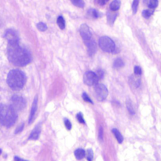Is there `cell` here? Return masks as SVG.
Masks as SVG:
<instances>
[{"label":"cell","mask_w":161,"mask_h":161,"mask_svg":"<svg viewBox=\"0 0 161 161\" xmlns=\"http://www.w3.org/2000/svg\"><path fill=\"white\" fill-rule=\"evenodd\" d=\"M40 127H37L32 130L29 136V140H37L39 138V135H40Z\"/></svg>","instance_id":"11"},{"label":"cell","mask_w":161,"mask_h":161,"mask_svg":"<svg viewBox=\"0 0 161 161\" xmlns=\"http://www.w3.org/2000/svg\"><path fill=\"white\" fill-rule=\"evenodd\" d=\"M99 79L97 78V75L94 72H86L83 75V81H84L85 84L88 85V86H95L97 83H98Z\"/></svg>","instance_id":"8"},{"label":"cell","mask_w":161,"mask_h":161,"mask_svg":"<svg viewBox=\"0 0 161 161\" xmlns=\"http://www.w3.org/2000/svg\"><path fill=\"white\" fill-rule=\"evenodd\" d=\"M153 11L146 9V10H144L142 12V16L144 17H146V18H149V17H150L153 15Z\"/></svg>","instance_id":"23"},{"label":"cell","mask_w":161,"mask_h":161,"mask_svg":"<svg viewBox=\"0 0 161 161\" xmlns=\"http://www.w3.org/2000/svg\"><path fill=\"white\" fill-rule=\"evenodd\" d=\"M71 2L75 6H78V7L80 8L84 7V2H83V0H71Z\"/></svg>","instance_id":"17"},{"label":"cell","mask_w":161,"mask_h":161,"mask_svg":"<svg viewBox=\"0 0 161 161\" xmlns=\"http://www.w3.org/2000/svg\"><path fill=\"white\" fill-rule=\"evenodd\" d=\"M14 161H28V160H25L24 159L20 158L18 157H14Z\"/></svg>","instance_id":"33"},{"label":"cell","mask_w":161,"mask_h":161,"mask_svg":"<svg viewBox=\"0 0 161 161\" xmlns=\"http://www.w3.org/2000/svg\"><path fill=\"white\" fill-rule=\"evenodd\" d=\"M26 83V76L23 72L14 69L9 72L7 76V83L13 90H20Z\"/></svg>","instance_id":"4"},{"label":"cell","mask_w":161,"mask_h":161,"mask_svg":"<svg viewBox=\"0 0 161 161\" xmlns=\"http://www.w3.org/2000/svg\"><path fill=\"white\" fill-rule=\"evenodd\" d=\"M89 14L92 17H94V18H97L99 17V14L96 9H90L89 10Z\"/></svg>","instance_id":"24"},{"label":"cell","mask_w":161,"mask_h":161,"mask_svg":"<svg viewBox=\"0 0 161 161\" xmlns=\"http://www.w3.org/2000/svg\"><path fill=\"white\" fill-rule=\"evenodd\" d=\"M64 125H65L66 128H67L68 130H71V129H72V124H71V122L69 119H64Z\"/></svg>","instance_id":"28"},{"label":"cell","mask_w":161,"mask_h":161,"mask_svg":"<svg viewBox=\"0 0 161 161\" xmlns=\"http://www.w3.org/2000/svg\"><path fill=\"white\" fill-rule=\"evenodd\" d=\"M140 0H134L133 3H132V10H133L134 14H136L137 10L138 8V4H139Z\"/></svg>","instance_id":"19"},{"label":"cell","mask_w":161,"mask_h":161,"mask_svg":"<svg viewBox=\"0 0 161 161\" xmlns=\"http://www.w3.org/2000/svg\"><path fill=\"white\" fill-rule=\"evenodd\" d=\"M120 0H113L110 4V9L113 11H116L120 7Z\"/></svg>","instance_id":"13"},{"label":"cell","mask_w":161,"mask_h":161,"mask_svg":"<svg viewBox=\"0 0 161 161\" xmlns=\"http://www.w3.org/2000/svg\"><path fill=\"white\" fill-rule=\"evenodd\" d=\"M94 91H95L96 97L98 101H104L108 94V91L106 86L101 83H97L95 85Z\"/></svg>","instance_id":"6"},{"label":"cell","mask_w":161,"mask_h":161,"mask_svg":"<svg viewBox=\"0 0 161 161\" xmlns=\"http://www.w3.org/2000/svg\"><path fill=\"white\" fill-rule=\"evenodd\" d=\"M37 103H38V99H37V96L35 97L34 102H33L32 105H31V112H30V115H29V119H28V123L31 124V123L34 121L35 119V116H36V111H37Z\"/></svg>","instance_id":"10"},{"label":"cell","mask_w":161,"mask_h":161,"mask_svg":"<svg viewBox=\"0 0 161 161\" xmlns=\"http://www.w3.org/2000/svg\"><path fill=\"white\" fill-rule=\"evenodd\" d=\"M108 1V0H97V3H98V4L101 5V6H103V5L106 4Z\"/></svg>","instance_id":"32"},{"label":"cell","mask_w":161,"mask_h":161,"mask_svg":"<svg viewBox=\"0 0 161 161\" xmlns=\"http://www.w3.org/2000/svg\"><path fill=\"white\" fill-rule=\"evenodd\" d=\"M83 100L85 101V102H89V103H91V104L94 103V102H93V101L91 100V98H90V97L87 95V94H86V93H83Z\"/></svg>","instance_id":"26"},{"label":"cell","mask_w":161,"mask_h":161,"mask_svg":"<svg viewBox=\"0 0 161 161\" xmlns=\"http://www.w3.org/2000/svg\"><path fill=\"white\" fill-rule=\"evenodd\" d=\"M11 105H0V123L6 127H10L15 124L17 115Z\"/></svg>","instance_id":"2"},{"label":"cell","mask_w":161,"mask_h":161,"mask_svg":"<svg viewBox=\"0 0 161 161\" xmlns=\"http://www.w3.org/2000/svg\"><path fill=\"white\" fill-rule=\"evenodd\" d=\"M112 131H113V135H114L115 137H116V140L118 141V142L122 143L123 141H124V137H123V135H121L120 132H119L117 129H115V128L113 129V130H112Z\"/></svg>","instance_id":"14"},{"label":"cell","mask_w":161,"mask_h":161,"mask_svg":"<svg viewBox=\"0 0 161 161\" xmlns=\"http://www.w3.org/2000/svg\"><path fill=\"white\" fill-rule=\"evenodd\" d=\"M127 109H128L129 113H130L131 115L135 114V110H134L133 106H132V104L130 101H127Z\"/></svg>","instance_id":"22"},{"label":"cell","mask_w":161,"mask_h":161,"mask_svg":"<svg viewBox=\"0 0 161 161\" xmlns=\"http://www.w3.org/2000/svg\"><path fill=\"white\" fill-rule=\"evenodd\" d=\"M158 6V0H149V7L150 9H155Z\"/></svg>","instance_id":"20"},{"label":"cell","mask_w":161,"mask_h":161,"mask_svg":"<svg viewBox=\"0 0 161 161\" xmlns=\"http://www.w3.org/2000/svg\"><path fill=\"white\" fill-rule=\"evenodd\" d=\"M23 129H24V124H21L20 125V127H18L17 128V130H16V131H15V134L20 133V132H21V130H23Z\"/></svg>","instance_id":"31"},{"label":"cell","mask_w":161,"mask_h":161,"mask_svg":"<svg viewBox=\"0 0 161 161\" xmlns=\"http://www.w3.org/2000/svg\"><path fill=\"white\" fill-rule=\"evenodd\" d=\"M98 138L101 142H102V139H103V130H102V127H100V129H99Z\"/></svg>","instance_id":"30"},{"label":"cell","mask_w":161,"mask_h":161,"mask_svg":"<svg viewBox=\"0 0 161 161\" xmlns=\"http://www.w3.org/2000/svg\"><path fill=\"white\" fill-rule=\"evenodd\" d=\"M11 106L16 111H20L26 106V102L22 97L18 95L13 96L11 98Z\"/></svg>","instance_id":"7"},{"label":"cell","mask_w":161,"mask_h":161,"mask_svg":"<svg viewBox=\"0 0 161 161\" xmlns=\"http://www.w3.org/2000/svg\"><path fill=\"white\" fill-rule=\"evenodd\" d=\"M8 59L16 66H25L31 62V55L18 42H9L7 48Z\"/></svg>","instance_id":"1"},{"label":"cell","mask_w":161,"mask_h":161,"mask_svg":"<svg viewBox=\"0 0 161 161\" xmlns=\"http://www.w3.org/2000/svg\"><path fill=\"white\" fill-rule=\"evenodd\" d=\"M99 47L103 51L107 53H113L116 50V44L111 38L108 36H102L99 39Z\"/></svg>","instance_id":"5"},{"label":"cell","mask_w":161,"mask_h":161,"mask_svg":"<svg viewBox=\"0 0 161 161\" xmlns=\"http://www.w3.org/2000/svg\"><path fill=\"white\" fill-rule=\"evenodd\" d=\"M5 38L7 39L8 42H18V34L16 31L13 29H9L5 32Z\"/></svg>","instance_id":"9"},{"label":"cell","mask_w":161,"mask_h":161,"mask_svg":"<svg viewBox=\"0 0 161 161\" xmlns=\"http://www.w3.org/2000/svg\"><path fill=\"white\" fill-rule=\"evenodd\" d=\"M86 159H87L88 161H92L93 157H94V153H93L92 149H89L86 153Z\"/></svg>","instance_id":"21"},{"label":"cell","mask_w":161,"mask_h":161,"mask_svg":"<svg viewBox=\"0 0 161 161\" xmlns=\"http://www.w3.org/2000/svg\"><path fill=\"white\" fill-rule=\"evenodd\" d=\"M75 157L77 160H82L86 156V151L83 149H78L75 151Z\"/></svg>","instance_id":"12"},{"label":"cell","mask_w":161,"mask_h":161,"mask_svg":"<svg viewBox=\"0 0 161 161\" xmlns=\"http://www.w3.org/2000/svg\"><path fill=\"white\" fill-rule=\"evenodd\" d=\"M36 27H37L38 29L41 31H44L47 29V25H46L45 23H42V22H39V23H38L37 25H36Z\"/></svg>","instance_id":"18"},{"label":"cell","mask_w":161,"mask_h":161,"mask_svg":"<svg viewBox=\"0 0 161 161\" xmlns=\"http://www.w3.org/2000/svg\"><path fill=\"white\" fill-rule=\"evenodd\" d=\"M80 33L86 48H87L88 53L90 56H93L96 53L97 46H96L95 41L93 39V34L91 32V28H89L88 25L83 24L80 27Z\"/></svg>","instance_id":"3"},{"label":"cell","mask_w":161,"mask_h":161,"mask_svg":"<svg viewBox=\"0 0 161 161\" xmlns=\"http://www.w3.org/2000/svg\"><path fill=\"white\" fill-rule=\"evenodd\" d=\"M57 23H58V26L61 29H64L65 28V20H64V17L62 16H59L57 20Z\"/></svg>","instance_id":"15"},{"label":"cell","mask_w":161,"mask_h":161,"mask_svg":"<svg viewBox=\"0 0 161 161\" xmlns=\"http://www.w3.org/2000/svg\"><path fill=\"white\" fill-rule=\"evenodd\" d=\"M76 118H77V119H78V121L80 123V124H86V122H85V120H84V118H83V114H82V113H78V114H77V116H76Z\"/></svg>","instance_id":"25"},{"label":"cell","mask_w":161,"mask_h":161,"mask_svg":"<svg viewBox=\"0 0 161 161\" xmlns=\"http://www.w3.org/2000/svg\"><path fill=\"white\" fill-rule=\"evenodd\" d=\"M124 65V63L121 58H117V59L114 61V64H113V67H114L115 69L122 68Z\"/></svg>","instance_id":"16"},{"label":"cell","mask_w":161,"mask_h":161,"mask_svg":"<svg viewBox=\"0 0 161 161\" xmlns=\"http://www.w3.org/2000/svg\"><path fill=\"white\" fill-rule=\"evenodd\" d=\"M135 74L137 75H140L142 73V70L141 68L139 66H135Z\"/></svg>","instance_id":"27"},{"label":"cell","mask_w":161,"mask_h":161,"mask_svg":"<svg viewBox=\"0 0 161 161\" xmlns=\"http://www.w3.org/2000/svg\"><path fill=\"white\" fill-rule=\"evenodd\" d=\"M96 75H97V78L99 79V80H101V79H102L104 77V72L102 70H97V72H96Z\"/></svg>","instance_id":"29"},{"label":"cell","mask_w":161,"mask_h":161,"mask_svg":"<svg viewBox=\"0 0 161 161\" xmlns=\"http://www.w3.org/2000/svg\"><path fill=\"white\" fill-rule=\"evenodd\" d=\"M1 153H2V150H1V149H0V155H1Z\"/></svg>","instance_id":"34"}]
</instances>
